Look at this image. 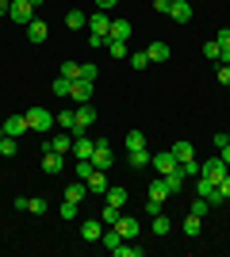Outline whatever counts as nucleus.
Listing matches in <instances>:
<instances>
[{
  "label": "nucleus",
  "instance_id": "f257e3e1",
  "mask_svg": "<svg viewBox=\"0 0 230 257\" xmlns=\"http://www.w3.org/2000/svg\"><path fill=\"white\" fill-rule=\"evenodd\" d=\"M222 177H226V165H222V158H207L203 165H199V181H203V184H219Z\"/></svg>",
  "mask_w": 230,
  "mask_h": 257
},
{
  "label": "nucleus",
  "instance_id": "f03ea898",
  "mask_svg": "<svg viewBox=\"0 0 230 257\" xmlns=\"http://www.w3.org/2000/svg\"><path fill=\"white\" fill-rule=\"evenodd\" d=\"M8 20H12V23H20V27H27V23L35 20V4H31V0H12Z\"/></svg>",
  "mask_w": 230,
  "mask_h": 257
},
{
  "label": "nucleus",
  "instance_id": "7ed1b4c3",
  "mask_svg": "<svg viewBox=\"0 0 230 257\" xmlns=\"http://www.w3.org/2000/svg\"><path fill=\"white\" fill-rule=\"evenodd\" d=\"M92 123H96V111H92V104H81V107L73 111V135H85Z\"/></svg>",
  "mask_w": 230,
  "mask_h": 257
},
{
  "label": "nucleus",
  "instance_id": "20e7f679",
  "mask_svg": "<svg viewBox=\"0 0 230 257\" xmlns=\"http://www.w3.org/2000/svg\"><path fill=\"white\" fill-rule=\"evenodd\" d=\"M27 123H31V131H50V127H58L54 115H50L46 107H31V111H27Z\"/></svg>",
  "mask_w": 230,
  "mask_h": 257
},
{
  "label": "nucleus",
  "instance_id": "39448f33",
  "mask_svg": "<svg viewBox=\"0 0 230 257\" xmlns=\"http://www.w3.org/2000/svg\"><path fill=\"white\" fill-rule=\"evenodd\" d=\"M108 31H111V16L96 8L92 16H88V35H104V39H108Z\"/></svg>",
  "mask_w": 230,
  "mask_h": 257
},
{
  "label": "nucleus",
  "instance_id": "423d86ee",
  "mask_svg": "<svg viewBox=\"0 0 230 257\" xmlns=\"http://www.w3.org/2000/svg\"><path fill=\"white\" fill-rule=\"evenodd\" d=\"M150 165L157 169V177H169V173H173L176 165H180V161H176V154L169 150V154H153V158H150Z\"/></svg>",
  "mask_w": 230,
  "mask_h": 257
},
{
  "label": "nucleus",
  "instance_id": "0eeeda50",
  "mask_svg": "<svg viewBox=\"0 0 230 257\" xmlns=\"http://www.w3.org/2000/svg\"><path fill=\"white\" fill-rule=\"evenodd\" d=\"M23 31H27V39H31V43H46V35H50V27H46V20H39V16H35V20L27 23Z\"/></svg>",
  "mask_w": 230,
  "mask_h": 257
},
{
  "label": "nucleus",
  "instance_id": "6e6552de",
  "mask_svg": "<svg viewBox=\"0 0 230 257\" xmlns=\"http://www.w3.org/2000/svg\"><path fill=\"white\" fill-rule=\"evenodd\" d=\"M69 96H73L77 104H88V100H92V81H85V77L73 81V85H69Z\"/></svg>",
  "mask_w": 230,
  "mask_h": 257
},
{
  "label": "nucleus",
  "instance_id": "1a4fd4ad",
  "mask_svg": "<svg viewBox=\"0 0 230 257\" xmlns=\"http://www.w3.org/2000/svg\"><path fill=\"white\" fill-rule=\"evenodd\" d=\"M81 238H85V242H100V238H104V219H85Z\"/></svg>",
  "mask_w": 230,
  "mask_h": 257
},
{
  "label": "nucleus",
  "instance_id": "9d476101",
  "mask_svg": "<svg viewBox=\"0 0 230 257\" xmlns=\"http://www.w3.org/2000/svg\"><path fill=\"white\" fill-rule=\"evenodd\" d=\"M92 165L104 169V173L111 169V146H108V142H96V150H92Z\"/></svg>",
  "mask_w": 230,
  "mask_h": 257
},
{
  "label": "nucleus",
  "instance_id": "9b49d317",
  "mask_svg": "<svg viewBox=\"0 0 230 257\" xmlns=\"http://www.w3.org/2000/svg\"><path fill=\"white\" fill-rule=\"evenodd\" d=\"M27 127H31V123H27V115H8V119H4V135H12V139H20Z\"/></svg>",
  "mask_w": 230,
  "mask_h": 257
},
{
  "label": "nucleus",
  "instance_id": "f8f14e48",
  "mask_svg": "<svg viewBox=\"0 0 230 257\" xmlns=\"http://www.w3.org/2000/svg\"><path fill=\"white\" fill-rule=\"evenodd\" d=\"M131 35H134L131 20H111V31H108V39H119V43H127Z\"/></svg>",
  "mask_w": 230,
  "mask_h": 257
},
{
  "label": "nucleus",
  "instance_id": "ddd939ff",
  "mask_svg": "<svg viewBox=\"0 0 230 257\" xmlns=\"http://www.w3.org/2000/svg\"><path fill=\"white\" fill-rule=\"evenodd\" d=\"M43 169H46V173H62V169H66V161H62V154L46 146V150H43Z\"/></svg>",
  "mask_w": 230,
  "mask_h": 257
},
{
  "label": "nucleus",
  "instance_id": "4468645a",
  "mask_svg": "<svg viewBox=\"0 0 230 257\" xmlns=\"http://www.w3.org/2000/svg\"><path fill=\"white\" fill-rule=\"evenodd\" d=\"M169 20L188 23V20H192V4H188V0H173V8H169Z\"/></svg>",
  "mask_w": 230,
  "mask_h": 257
},
{
  "label": "nucleus",
  "instance_id": "2eb2a0df",
  "mask_svg": "<svg viewBox=\"0 0 230 257\" xmlns=\"http://www.w3.org/2000/svg\"><path fill=\"white\" fill-rule=\"evenodd\" d=\"M104 204L123 207V204H127V188H123V184H108V192H104Z\"/></svg>",
  "mask_w": 230,
  "mask_h": 257
},
{
  "label": "nucleus",
  "instance_id": "dca6fc26",
  "mask_svg": "<svg viewBox=\"0 0 230 257\" xmlns=\"http://www.w3.org/2000/svg\"><path fill=\"white\" fill-rule=\"evenodd\" d=\"M92 150H96V142L88 139V135H73V154L77 158H92Z\"/></svg>",
  "mask_w": 230,
  "mask_h": 257
},
{
  "label": "nucleus",
  "instance_id": "f3484780",
  "mask_svg": "<svg viewBox=\"0 0 230 257\" xmlns=\"http://www.w3.org/2000/svg\"><path fill=\"white\" fill-rule=\"evenodd\" d=\"M88 192H100V196H104V192H108V173H104V169H96V173H92V177H88Z\"/></svg>",
  "mask_w": 230,
  "mask_h": 257
},
{
  "label": "nucleus",
  "instance_id": "a211bd4d",
  "mask_svg": "<svg viewBox=\"0 0 230 257\" xmlns=\"http://www.w3.org/2000/svg\"><path fill=\"white\" fill-rule=\"evenodd\" d=\"M123 146H127V154L131 150H146V135L142 131H127V135H123Z\"/></svg>",
  "mask_w": 230,
  "mask_h": 257
},
{
  "label": "nucleus",
  "instance_id": "6ab92c4d",
  "mask_svg": "<svg viewBox=\"0 0 230 257\" xmlns=\"http://www.w3.org/2000/svg\"><path fill=\"white\" fill-rule=\"evenodd\" d=\"M184 181H188V177L180 173V165H176V169L169 173V177H165V188H169V196H176V192H180V188H184Z\"/></svg>",
  "mask_w": 230,
  "mask_h": 257
},
{
  "label": "nucleus",
  "instance_id": "aec40b11",
  "mask_svg": "<svg viewBox=\"0 0 230 257\" xmlns=\"http://www.w3.org/2000/svg\"><path fill=\"white\" fill-rule=\"evenodd\" d=\"M115 230H119V234H123V242H127V238H134V234H138V223H134V219H127V215H119Z\"/></svg>",
  "mask_w": 230,
  "mask_h": 257
},
{
  "label": "nucleus",
  "instance_id": "412c9836",
  "mask_svg": "<svg viewBox=\"0 0 230 257\" xmlns=\"http://www.w3.org/2000/svg\"><path fill=\"white\" fill-rule=\"evenodd\" d=\"M146 54H150V62H165L173 50H169V43H150V46H146Z\"/></svg>",
  "mask_w": 230,
  "mask_h": 257
},
{
  "label": "nucleus",
  "instance_id": "4be33fe9",
  "mask_svg": "<svg viewBox=\"0 0 230 257\" xmlns=\"http://www.w3.org/2000/svg\"><path fill=\"white\" fill-rule=\"evenodd\" d=\"M66 27H73V31H81V27H88V16H85V12H66Z\"/></svg>",
  "mask_w": 230,
  "mask_h": 257
},
{
  "label": "nucleus",
  "instance_id": "5701e85b",
  "mask_svg": "<svg viewBox=\"0 0 230 257\" xmlns=\"http://www.w3.org/2000/svg\"><path fill=\"white\" fill-rule=\"evenodd\" d=\"M16 154H20V142L12 139V135H4L0 139V158H16Z\"/></svg>",
  "mask_w": 230,
  "mask_h": 257
},
{
  "label": "nucleus",
  "instance_id": "b1692460",
  "mask_svg": "<svg viewBox=\"0 0 230 257\" xmlns=\"http://www.w3.org/2000/svg\"><path fill=\"white\" fill-rule=\"evenodd\" d=\"M173 154H176V161H192V158H196V150H192V142H184V139H180V142L173 146Z\"/></svg>",
  "mask_w": 230,
  "mask_h": 257
},
{
  "label": "nucleus",
  "instance_id": "393cba45",
  "mask_svg": "<svg viewBox=\"0 0 230 257\" xmlns=\"http://www.w3.org/2000/svg\"><path fill=\"white\" fill-rule=\"evenodd\" d=\"M58 77H66V81H81V65H77V62H62Z\"/></svg>",
  "mask_w": 230,
  "mask_h": 257
},
{
  "label": "nucleus",
  "instance_id": "a878e982",
  "mask_svg": "<svg viewBox=\"0 0 230 257\" xmlns=\"http://www.w3.org/2000/svg\"><path fill=\"white\" fill-rule=\"evenodd\" d=\"M92 173H96V165H92V158H77V177H81V181H88Z\"/></svg>",
  "mask_w": 230,
  "mask_h": 257
},
{
  "label": "nucleus",
  "instance_id": "bb28decb",
  "mask_svg": "<svg viewBox=\"0 0 230 257\" xmlns=\"http://www.w3.org/2000/svg\"><path fill=\"white\" fill-rule=\"evenodd\" d=\"M199 226H203V219H199V215H188V219H184V226H180V230H184L188 238H196V234H199Z\"/></svg>",
  "mask_w": 230,
  "mask_h": 257
},
{
  "label": "nucleus",
  "instance_id": "cd10ccee",
  "mask_svg": "<svg viewBox=\"0 0 230 257\" xmlns=\"http://www.w3.org/2000/svg\"><path fill=\"white\" fill-rule=\"evenodd\" d=\"M203 54H207V62H219V58H222L219 39H207V43H203Z\"/></svg>",
  "mask_w": 230,
  "mask_h": 257
},
{
  "label": "nucleus",
  "instance_id": "c85d7f7f",
  "mask_svg": "<svg viewBox=\"0 0 230 257\" xmlns=\"http://www.w3.org/2000/svg\"><path fill=\"white\" fill-rule=\"evenodd\" d=\"M150 158H153V154H146V150H131V169H146Z\"/></svg>",
  "mask_w": 230,
  "mask_h": 257
},
{
  "label": "nucleus",
  "instance_id": "c756f323",
  "mask_svg": "<svg viewBox=\"0 0 230 257\" xmlns=\"http://www.w3.org/2000/svg\"><path fill=\"white\" fill-rule=\"evenodd\" d=\"M111 253H115V257H142L146 249H142V246H123V242H119V246L111 249Z\"/></svg>",
  "mask_w": 230,
  "mask_h": 257
},
{
  "label": "nucleus",
  "instance_id": "7c9ffc66",
  "mask_svg": "<svg viewBox=\"0 0 230 257\" xmlns=\"http://www.w3.org/2000/svg\"><path fill=\"white\" fill-rule=\"evenodd\" d=\"M50 150H58V154L73 150V139H69V135H54V142H50Z\"/></svg>",
  "mask_w": 230,
  "mask_h": 257
},
{
  "label": "nucleus",
  "instance_id": "2f4dec72",
  "mask_svg": "<svg viewBox=\"0 0 230 257\" xmlns=\"http://www.w3.org/2000/svg\"><path fill=\"white\" fill-rule=\"evenodd\" d=\"M100 219H104V226H115V223H119V207L104 204V211H100Z\"/></svg>",
  "mask_w": 230,
  "mask_h": 257
},
{
  "label": "nucleus",
  "instance_id": "473e14b6",
  "mask_svg": "<svg viewBox=\"0 0 230 257\" xmlns=\"http://www.w3.org/2000/svg\"><path fill=\"white\" fill-rule=\"evenodd\" d=\"M108 50H111V58H115V62H119V58H127V43H119V39H108Z\"/></svg>",
  "mask_w": 230,
  "mask_h": 257
},
{
  "label": "nucleus",
  "instance_id": "72a5a7b5",
  "mask_svg": "<svg viewBox=\"0 0 230 257\" xmlns=\"http://www.w3.org/2000/svg\"><path fill=\"white\" fill-rule=\"evenodd\" d=\"M146 192H150L153 200H165V196H169V188H165V177H157V181H153L150 188H146Z\"/></svg>",
  "mask_w": 230,
  "mask_h": 257
},
{
  "label": "nucleus",
  "instance_id": "f704fd0d",
  "mask_svg": "<svg viewBox=\"0 0 230 257\" xmlns=\"http://www.w3.org/2000/svg\"><path fill=\"white\" fill-rule=\"evenodd\" d=\"M27 211H31V215H46V211H50V204H46L43 196H35V200H27Z\"/></svg>",
  "mask_w": 230,
  "mask_h": 257
},
{
  "label": "nucleus",
  "instance_id": "c9c22d12",
  "mask_svg": "<svg viewBox=\"0 0 230 257\" xmlns=\"http://www.w3.org/2000/svg\"><path fill=\"white\" fill-rule=\"evenodd\" d=\"M100 242H104V246H108V249H115V246H119V242H123V234H119V230H115V226H111V230H104V238H100Z\"/></svg>",
  "mask_w": 230,
  "mask_h": 257
},
{
  "label": "nucleus",
  "instance_id": "e433bc0d",
  "mask_svg": "<svg viewBox=\"0 0 230 257\" xmlns=\"http://www.w3.org/2000/svg\"><path fill=\"white\" fill-rule=\"evenodd\" d=\"M127 62H131L134 69H146V65H150V54H146V50H138V54H127Z\"/></svg>",
  "mask_w": 230,
  "mask_h": 257
},
{
  "label": "nucleus",
  "instance_id": "4c0bfd02",
  "mask_svg": "<svg viewBox=\"0 0 230 257\" xmlns=\"http://www.w3.org/2000/svg\"><path fill=\"white\" fill-rule=\"evenodd\" d=\"M66 200L81 204V200H85V184H69V188H66Z\"/></svg>",
  "mask_w": 230,
  "mask_h": 257
},
{
  "label": "nucleus",
  "instance_id": "58836bf2",
  "mask_svg": "<svg viewBox=\"0 0 230 257\" xmlns=\"http://www.w3.org/2000/svg\"><path fill=\"white\" fill-rule=\"evenodd\" d=\"M81 77H85V81H92V85H96V77H100L96 62H85V65H81Z\"/></svg>",
  "mask_w": 230,
  "mask_h": 257
},
{
  "label": "nucleus",
  "instance_id": "ea45409f",
  "mask_svg": "<svg viewBox=\"0 0 230 257\" xmlns=\"http://www.w3.org/2000/svg\"><path fill=\"white\" fill-rule=\"evenodd\" d=\"M169 230H173V223H169L165 215H157V219H153V234H169Z\"/></svg>",
  "mask_w": 230,
  "mask_h": 257
},
{
  "label": "nucleus",
  "instance_id": "a19ab883",
  "mask_svg": "<svg viewBox=\"0 0 230 257\" xmlns=\"http://www.w3.org/2000/svg\"><path fill=\"white\" fill-rule=\"evenodd\" d=\"M77 207H81V204H73V200H66V204L58 207V215H62V219H73V215H81V211H77Z\"/></svg>",
  "mask_w": 230,
  "mask_h": 257
},
{
  "label": "nucleus",
  "instance_id": "79ce46f5",
  "mask_svg": "<svg viewBox=\"0 0 230 257\" xmlns=\"http://www.w3.org/2000/svg\"><path fill=\"white\" fill-rule=\"evenodd\" d=\"M69 85H73V81H66V77H54V96H69Z\"/></svg>",
  "mask_w": 230,
  "mask_h": 257
},
{
  "label": "nucleus",
  "instance_id": "37998d69",
  "mask_svg": "<svg viewBox=\"0 0 230 257\" xmlns=\"http://www.w3.org/2000/svg\"><path fill=\"white\" fill-rule=\"evenodd\" d=\"M203 200H207L211 207H219V204H226V196H222L219 188H207V196H203Z\"/></svg>",
  "mask_w": 230,
  "mask_h": 257
},
{
  "label": "nucleus",
  "instance_id": "c03bdc74",
  "mask_svg": "<svg viewBox=\"0 0 230 257\" xmlns=\"http://www.w3.org/2000/svg\"><path fill=\"white\" fill-rule=\"evenodd\" d=\"M54 123H58V127H66V131H73V111H58Z\"/></svg>",
  "mask_w": 230,
  "mask_h": 257
},
{
  "label": "nucleus",
  "instance_id": "a18cd8bd",
  "mask_svg": "<svg viewBox=\"0 0 230 257\" xmlns=\"http://www.w3.org/2000/svg\"><path fill=\"white\" fill-rule=\"evenodd\" d=\"M180 173H184V177H199V161L192 158V161H180Z\"/></svg>",
  "mask_w": 230,
  "mask_h": 257
},
{
  "label": "nucleus",
  "instance_id": "49530a36",
  "mask_svg": "<svg viewBox=\"0 0 230 257\" xmlns=\"http://www.w3.org/2000/svg\"><path fill=\"white\" fill-rule=\"evenodd\" d=\"M207 200H203V196H196V204H192V215H199V219H203V215H207Z\"/></svg>",
  "mask_w": 230,
  "mask_h": 257
},
{
  "label": "nucleus",
  "instance_id": "de8ad7c7",
  "mask_svg": "<svg viewBox=\"0 0 230 257\" xmlns=\"http://www.w3.org/2000/svg\"><path fill=\"white\" fill-rule=\"evenodd\" d=\"M88 46H92V50H104V46H108V39H104V35H88Z\"/></svg>",
  "mask_w": 230,
  "mask_h": 257
},
{
  "label": "nucleus",
  "instance_id": "09e8293b",
  "mask_svg": "<svg viewBox=\"0 0 230 257\" xmlns=\"http://www.w3.org/2000/svg\"><path fill=\"white\" fill-rule=\"evenodd\" d=\"M146 211H150V215H161V200H153V196H146Z\"/></svg>",
  "mask_w": 230,
  "mask_h": 257
},
{
  "label": "nucleus",
  "instance_id": "8fccbe9b",
  "mask_svg": "<svg viewBox=\"0 0 230 257\" xmlns=\"http://www.w3.org/2000/svg\"><path fill=\"white\" fill-rule=\"evenodd\" d=\"M215 77H219V85L230 88V65H219V73H215Z\"/></svg>",
  "mask_w": 230,
  "mask_h": 257
},
{
  "label": "nucleus",
  "instance_id": "3c124183",
  "mask_svg": "<svg viewBox=\"0 0 230 257\" xmlns=\"http://www.w3.org/2000/svg\"><path fill=\"white\" fill-rule=\"evenodd\" d=\"M219 192H222V196H226V200H230V169H226V177H222V181H219Z\"/></svg>",
  "mask_w": 230,
  "mask_h": 257
},
{
  "label": "nucleus",
  "instance_id": "603ef678",
  "mask_svg": "<svg viewBox=\"0 0 230 257\" xmlns=\"http://www.w3.org/2000/svg\"><path fill=\"white\" fill-rule=\"evenodd\" d=\"M153 8H157V12H165V16H169V8H173V0H153Z\"/></svg>",
  "mask_w": 230,
  "mask_h": 257
},
{
  "label": "nucleus",
  "instance_id": "864d4df0",
  "mask_svg": "<svg viewBox=\"0 0 230 257\" xmlns=\"http://www.w3.org/2000/svg\"><path fill=\"white\" fill-rule=\"evenodd\" d=\"M115 4H119V0H96V8H100V12H111Z\"/></svg>",
  "mask_w": 230,
  "mask_h": 257
},
{
  "label": "nucleus",
  "instance_id": "5fc2aeb1",
  "mask_svg": "<svg viewBox=\"0 0 230 257\" xmlns=\"http://www.w3.org/2000/svg\"><path fill=\"white\" fill-rule=\"evenodd\" d=\"M219 158H222V165H226V169H230V142H226V146H222V150H219Z\"/></svg>",
  "mask_w": 230,
  "mask_h": 257
},
{
  "label": "nucleus",
  "instance_id": "6e6d98bb",
  "mask_svg": "<svg viewBox=\"0 0 230 257\" xmlns=\"http://www.w3.org/2000/svg\"><path fill=\"white\" fill-rule=\"evenodd\" d=\"M8 8H12V0H0V16H8Z\"/></svg>",
  "mask_w": 230,
  "mask_h": 257
},
{
  "label": "nucleus",
  "instance_id": "4d7b16f0",
  "mask_svg": "<svg viewBox=\"0 0 230 257\" xmlns=\"http://www.w3.org/2000/svg\"><path fill=\"white\" fill-rule=\"evenodd\" d=\"M31 4H35V8H39V4H46V0H31Z\"/></svg>",
  "mask_w": 230,
  "mask_h": 257
},
{
  "label": "nucleus",
  "instance_id": "13d9d810",
  "mask_svg": "<svg viewBox=\"0 0 230 257\" xmlns=\"http://www.w3.org/2000/svg\"><path fill=\"white\" fill-rule=\"evenodd\" d=\"M0 139H4V123H0Z\"/></svg>",
  "mask_w": 230,
  "mask_h": 257
},
{
  "label": "nucleus",
  "instance_id": "bf43d9fd",
  "mask_svg": "<svg viewBox=\"0 0 230 257\" xmlns=\"http://www.w3.org/2000/svg\"><path fill=\"white\" fill-rule=\"evenodd\" d=\"M226 139H230V131H226Z\"/></svg>",
  "mask_w": 230,
  "mask_h": 257
}]
</instances>
